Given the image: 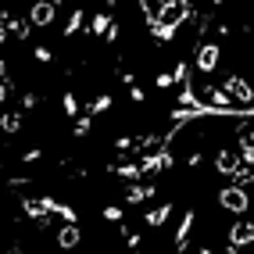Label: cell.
<instances>
[{
  "label": "cell",
  "instance_id": "8",
  "mask_svg": "<svg viewBox=\"0 0 254 254\" xmlns=\"http://www.w3.org/2000/svg\"><path fill=\"white\" fill-rule=\"evenodd\" d=\"M54 244H58L61 251L79 247V244H82V229H79V222H64V226L58 229V236H54Z\"/></svg>",
  "mask_w": 254,
  "mask_h": 254
},
{
  "label": "cell",
  "instance_id": "29",
  "mask_svg": "<svg viewBox=\"0 0 254 254\" xmlns=\"http://www.w3.org/2000/svg\"><path fill=\"white\" fill-rule=\"evenodd\" d=\"M118 36H122V25H118V22H111V25H108V32H104V43H115Z\"/></svg>",
  "mask_w": 254,
  "mask_h": 254
},
{
  "label": "cell",
  "instance_id": "35",
  "mask_svg": "<svg viewBox=\"0 0 254 254\" xmlns=\"http://www.w3.org/2000/svg\"><path fill=\"white\" fill-rule=\"evenodd\" d=\"M4 75H7V61H4V58H0V79H4Z\"/></svg>",
  "mask_w": 254,
  "mask_h": 254
},
{
  "label": "cell",
  "instance_id": "30",
  "mask_svg": "<svg viewBox=\"0 0 254 254\" xmlns=\"http://www.w3.org/2000/svg\"><path fill=\"white\" fill-rule=\"evenodd\" d=\"M40 158H43V150H40V147H32V150H25V154H22V161H25V165L40 161Z\"/></svg>",
  "mask_w": 254,
  "mask_h": 254
},
{
  "label": "cell",
  "instance_id": "16",
  "mask_svg": "<svg viewBox=\"0 0 254 254\" xmlns=\"http://www.w3.org/2000/svg\"><path fill=\"white\" fill-rule=\"evenodd\" d=\"M108 25H111V14H108V11H100V14H93V18H90V32H93V36H100V40H104Z\"/></svg>",
  "mask_w": 254,
  "mask_h": 254
},
{
  "label": "cell",
  "instance_id": "9",
  "mask_svg": "<svg viewBox=\"0 0 254 254\" xmlns=\"http://www.w3.org/2000/svg\"><path fill=\"white\" fill-rule=\"evenodd\" d=\"M193 222H197V211H183L179 226H176V251H183L186 244H190V229H193Z\"/></svg>",
  "mask_w": 254,
  "mask_h": 254
},
{
  "label": "cell",
  "instance_id": "5",
  "mask_svg": "<svg viewBox=\"0 0 254 254\" xmlns=\"http://www.w3.org/2000/svg\"><path fill=\"white\" fill-rule=\"evenodd\" d=\"M229 244L240 247V251L254 244V222H251V218H236V222L229 226Z\"/></svg>",
  "mask_w": 254,
  "mask_h": 254
},
{
  "label": "cell",
  "instance_id": "26",
  "mask_svg": "<svg viewBox=\"0 0 254 254\" xmlns=\"http://www.w3.org/2000/svg\"><path fill=\"white\" fill-rule=\"evenodd\" d=\"M104 222H115V226H118V222H122V208H118V204H108V208H104Z\"/></svg>",
  "mask_w": 254,
  "mask_h": 254
},
{
  "label": "cell",
  "instance_id": "11",
  "mask_svg": "<svg viewBox=\"0 0 254 254\" xmlns=\"http://www.w3.org/2000/svg\"><path fill=\"white\" fill-rule=\"evenodd\" d=\"M172 211H176L172 204H158V208H150V211L143 215V222H147L150 229H161V226L168 222V218H172Z\"/></svg>",
  "mask_w": 254,
  "mask_h": 254
},
{
  "label": "cell",
  "instance_id": "6",
  "mask_svg": "<svg viewBox=\"0 0 254 254\" xmlns=\"http://www.w3.org/2000/svg\"><path fill=\"white\" fill-rule=\"evenodd\" d=\"M240 165H244V158H240V150H233V147H222L215 154V172L218 176H233Z\"/></svg>",
  "mask_w": 254,
  "mask_h": 254
},
{
  "label": "cell",
  "instance_id": "14",
  "mask_svg": "<svg viewBox=\"0 0 254 254\" xmlns=\"http://www.w3.org/2000/svg\"><path fill=\"white\" fill-rule=\"evenodd\" d=\"M111 172H115L118 179H140V176H143V172H140V158H136V161H126V165H115Z\"/></svg>",
  "mask_w": 254,
  "mask_h": 254
},
{
  "label": "cell",
  "instance_id": "1",
  "mask_svg": "<svg viewBox=\"0 0 254 254\" xmlns=\"http://www.w3.org/2000/svg\"><path fill=\"white\" fill-rule=\"evenodd\" d=\"M218 208L229 211V215H247V211H251V193H247V186H240V183L222 186V190H218Z\"/></svg>",
  "mask_w": 254,
  "mask_h": 254
},
{
  "label": "cell",
  "instance_id": "25",
  "mask_svg": "<svg viewBox=\"0 0 254 254\" xmlns=\"http://www.w3.org/2000/svg\"><path fill=\"white\" fill-rule=\"evenodd\" d=\"M172 79L179 82V86H183V82H190V64H186V61H179L176 68H172Z\"/></svg>",
  "mask_w": 254,
  "mask_h": 254
},
{
  "label": "cell",
  "instance_id": "10",
  "mask_svg": "<svg viewBox=\"0 0 254 254\" xmlns=\"http://www.w3.org/2000/svg\"><path fill=\"white\" fill-rule=\"evenodd\" d=\"M22 211H25V218H47L50 215L47 197H22Z\"/></svg>",
  "mask_w": 254,
  "mask_h": 254
},
{
  "label": "cell",
  "instance_id": "38",
  "mask_svg": "<svg viewBox=\"0 0 254 254\" xmlns=\"http://www.w3.org/2000/svg\"><path fill=\"white\" fill-rule=\"evenodd\" d=\"M0 136H4V126H0Z\"/></svg>",
  "mask_w": 254,
  "mask_h": 254
},
{
  "label": "cell",
  "instance_id": "20",
  "mask_svg": "<svg viewBox=\"0 0 254 254\" xmlns=\"http://www.w3.org/2000/svg\"><path fill=\"white\" fill-rule=\"evenodd\" d=\"M229 179H233V183H240V186H254V165H240Z\"/></svg>",
  "mask_w": 254,
  "mask_h": 254
},
{
  "label": "cell",
  "instance_id": "24",
  "mask_svg": "<svg viewBox=\"0 0 254 254\" xmlns=\"http://www.w3.org/2000/svg\"><path fill=\"white\" fill-rule=\"evenodd\" d=\"M32 58H36L40 64H50V61H54V50H50V47H43V43H40V47H32Z\"/></svg>",
  "mask_w": 254,
  "mask_h": 254
},
{
  "label": "cell",
  "instance_id": "18",
  "mask_svg": "<svg viewBox=\"0 0 254 254\" xmlns=\"http://www.w3.org/2000/svg\"><path fill=\"white\" fill-rule=\"evenodd\" d=\"M108 108H111V97H108V93H97V97L90 100V104H86V111H90L93 118H97V115H104Z\"/></svg>",
  "mask_w": 254,
  "mask_h": 254
},
{
  "label": "cell",
  "instance_id": "36",
  "mask_svg": "<svg viewBox=\"0 0 254 254\" xmlns=\"http://www.w3.org/2000/svg\"><path fill=\"white\" fill-rule=\"evenodd\" d=\"M218 4H222V0H211V7H218Z\"/></svg>",
  "mask_w": 254,
  "mask_h": 254
},
{
  "label": "cell",
  "instance_id": "2",
  "mask_svg": "<svg viewBox=\"0 0 254 254\" xmlns=\"http://www.w3.org/2000/svg\"><path fill=\"white\" fill-rule=\"evenodd\" d=\"M218 64H222V43H211V40L197 43L193 68H197L200 75H211V72H218Z\"/></svg>",
  "mask_w": 254,
  "mask_h": 254
},
{
  "label": "cell",
  "instance_id": "33",
  "mask_svg": "<svg viewBox=\"0 0 254 254\" xmlns=\"http://www.w3.org/2000/svg\"><path fill=\"white\" fill-rule=\"evenodd\" d=\"M7 93H11V82H4V79H0V108L7 104Z\"/></svg>",
  "mask_w": 254,
  "mask_h": 254
},
{
  "label": "cell",
  "instance_id": "23",
  "mask_svg": "<svg viewBox=\"0 0 254 254\" xmlns=\"http://www.w3.org/2000/svg\"><path fill=\"white\" fill-rule=\"evenodd\" d=\"M61 108H64V115H68V118H75V115H79V97H75V93H64V97H61Z\"/></svg>",
  "mask_w": 254,
  "mask_h": 254
},
{
  "label": "cell",
  "instance_id": "34",
  "mask_svg": "<svg viewBox=\"0 0 254 254\" xmlns=\"http://www.w3.org/2000/svg\"><path fill=\"white\" fill-rule=\"evenodd\" d=\"M4 43H7V25L0 22V47H4Z\"/></svg>",
  "mask_w": 254,
  "mask_h": 254
},
{
  "label": "cell",
  "instance_id": "12",
  "mask_svg": "<svg viewBox=\"0 0 254 254\" xmlns=\"http://www.w3.org/2000/svg\"><path fill=\"white\" fill-rule=\"evenodd\" d=\"M47 208H50V215H58L61 222H79L75 208H72V204H64V200H54V197H47Z\"/></svg>",
  "mask_w": 254,
  "mask_h": 254
},
{
  "label": "cell",
  "instance_id": "13",
  "mask_svg": "<svg viewBox=\"0 0 254 254\" xmlns=\"http://www.w3.org/2000/svg\"><path fill=\"white\" fill-rule=\"evenodd\" d=\"M154 190H158V186H140V183H132L129 190H126V200H129V204H143V200L154 197Z\"/></svg>",
  "mask_w": 254,
  "mask_h": 254
},
{
  "label": "cell",
  "instance_id": "3",
  "mask_svg": "<svg viewBox=\"0 0 254 254\" xmlns=\"http://www.w3.org/2000/svg\"><path fill=\"white\" fill-rule=\"evenodd\" d=\"M222 90L229 93V104H236V108H247V104H254V86L240 75V72H233V75H226V82H222Z\"/></svg>",
  "mask_w": 254,
  "mask_h": 254
},
{
  "label": "cell",
  "instance_id": "17",
  "mask_svg": "<svg viewBox=\"0 0 254 254\" xmlns=\"http://www.w3.org/2000/svg\"><path fill=\"white\" fill-rule=\"evenodd\" d=\"M79 29H82V11H72V14H68V22H64V29H61V36H64V40H72Z\"/></svg>",
  "mask_w": 254,
  "mask_h": 254
},
{
  "label": "cell",
  "instance_id": "19",
  "mask_svg": "<svg viewBox=\"0 0 254 254\" xmlns=\"http://www.w3.org/2000/svg\"><path fill=\"white\" fill-rule=\"evenodd\" d=\"M161 7H165V0H140V14L143 18H161Z\"/></svg>",
  "mask_w": 254,
  "mask_h": 254
},
{
  "label": "cell",
  "instance_id": "15",
  "mask_svg": "<svg viewBox=\"0 0 254 254\" xmlns=\"http://www.w3.org/2000/svg\"><path fill=\"white\" fill-rule=\"evenodd\" d=\"M90 132H93V115L86 111V115H75V126H72V136H90Z\"/></svg>",
  "mask_w": 254,
  "mask_h": 254
},
{
  "label": "cell",
  "instance_id": "31",
  "mask_svg": "<svg viewBox=\"0 0 254 254\" xmlns=\"http://www.w3.org/2000/svg\"><path fill=\"white\" fill-rule=\"evenodd\" d=\"M129 97H132V100H136V104H143V100H147V93H143V86H136V82H132V86H129Z\"/></svg>",
  "mask_w": 254,
  "mask_h": 254
},
{
  "label": "cell",
  "instance_id": "37",
  "mask_svg": "<svg viewBox=\"0 0 254 254\" xmlns=\"http://www.w3.org/2000/svg\"><path fill=\"white\" fill-rule=\"evenodd\" d=\"M54 4H58V7H61V4H64V0H54Z\"/></svg>",
  "mask_w": 254,
  "mask_h": 254
},
{
  "label": "cell",
  "instance_id": "7",
  "mask_svg": "<svg viewBox=\"0 0 254 254\" xmlns=\"http://www.w3.org/2000/svg\"><path fill=\"white\" fill-rule=\"evenodd\" d=\"M147 22V32L154 36L158 43H172L176 40V32H179V25L176 22H165V18H143Z\"/></svg>",
  "mask_w": 254,
  "mask_h": 254
},
{
  "label": "cell",
  "instance_id": "4",
  "mask_svg": "<svg viewBox=\"0 0 254 254\" xmlns=\"http://www.w3.org/2000/svg\"><path fill=\"white\" fill-rule=\"evenodd\" d=\"M54 18H58V4H54V0H36V4L29 7V22L36 29L54 25Z\"/></svg>",
  "mask_w": 254,
  "mask_h": 254
},
{
  "label": "cell",
  "instance_id": "32",
  "mask_svg": "<svg viewBox=\"0 0 254 254\" xmlns=\"http://www.w3.org/2000/svg\"><path fill=\"white\" fill-rule=\"evenodd\" d=\"M36 104H40L36 93H22V108H36Z\"/></svg>",
  "mask_w": 254,
  "mask_h": 254
},
{
  "label": "cell",
  "instance_id": "21",
  "mask_svg": "<svg viewBox=\"0 0 254 254\" xmlns=\"http://www.w3.org/2000/svg\"><path fill=\"white\" fill-rule=\"evenodd\" d=\"M176 104H197V90H193V82H183V90H179V97H176Z\"/></svg>",
  "mask_w": 254,
  "mask_h": 254
},
{
  "label": "cell",
  "instance_id": "28",
  "mask_svg": "<svg viewBox=\"0 0 254 254\" xmlns=\"http://www.w3.org/2000/svg\"><path fill=\"white\" fill-rule=\"evenodd\" d=\"M132 147H136V140H132V136H118V140H115V150H118V154H126V150H132Z\"/></svg>",
  "mask_w": 254,
  "mask_h": 254
},
{
  "label": "cell",
  "instance_id": "27",
  "mask_svg": "<svg viewBox=\"0 0 254 254\" xmlns=\"http://www.w3.org/2000/svg\"><path fill=\"white\" fill-rule=\"evenodd\" d=\"M154 86H158V90H168V86H176V79H172V72H158V79H154Z\"/></svg>",
  "mask_w": 254,
  "mask_h": 254
},
{
  "label": "cell",
  "instance_id": "22",
  "mask_svg": "<svg viewBox=\"0 0 254 254\" xmlns=\"http://www.w3.org/2000/svg\"><path fill=\"white\" fill-rule=\"evenodd\" d=\"M0 126H4V132H18V129H22V115H18V111H11V115L0 118Z\"/></svg>",
  "mask_w": 254,
  "mask_h": 254
}]
</instances>
